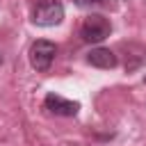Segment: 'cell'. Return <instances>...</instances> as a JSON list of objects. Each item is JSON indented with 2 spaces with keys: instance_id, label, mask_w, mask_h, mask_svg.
I'll return each mask as SVG.
<instances>
[{
  "instance_id": "6da1fadb",
  "label": "cell",
  "mask_w": 146,
  "mask_h": 146,
  "mask_svg": "<svg viewBox=\"0 0 146 146\" xmlns=\"http://www.w3.org/2000/svg\"><path fill=\"white\" fill-rule=\"evenodd\" d=\"M64 18V7L59 0H36L32 9V21L41 27H52L59 25Z\"/></svg>"
},
{
  "instance_id": "7a4b0ae2",
  "label": "cell",
  "mask_w": 146,
  "mask_h": 146,
  "mask_svg": "<svg viewBox=\"0 0 146 146\" xmlns=\"http://www.w3.org/2000/svg\"><path fill=\"white\" fill-rule=\"evenodd\" d=\"M112 32V25L105 16L100 14H91L84 18L82 27H80V36L87 41V43H100L103 39H107Z\"/></svg>"
},
{
  "instance_id": "3957f363",
  "label": "cell",
  "mask_w": 146,
  "mask_h": 146,
  "mask_svg": "<svg viewBox=\"0 0 146 146\" xmlns=\"http://www.w3.org/2000/svg\"><path fill=\"white\" fill-rule=\"evenodd\" d=\"M57 55V48L52 41H46V39H39L32 43L30 48V64L36 68V71H48L52 59Z\"/></svg>"
},
{
  "instance_id": "277c9868",
  "label": "cell",
  "mask_w": 146,
  "mask_h": 146,
  "mask_svg": "<svg viewBox=\"0 0 146 146\" xmlns=\"http://www.w3.org/2000/svg\"><path fill=\"white\" fill-rule=\"evenodd\" d=\"M43 103H46V110L57 114V116H75L78 110H80V105L75 100H66V98H62L57 94H48Z\"/></svg>"
},
{
  "instance_id": "5b68a950",
  "label": "cell",
  "mask_w": 146,
  "mask_h": 146,
  "mask_svg": "<svg viewBox=\"0 0 146 146\" xmlns=\"http://www.w3.org/2000/svg\"><path fill=\"white\" fill-rule=\"evenodd\" d=\"M87 62L96 68H114L116 66V55L110 48H94L87 55Z\"/></svg>"
},
{
  "instance_id": "8992f818",
  "label": "cell",
  "mask_w": 146,
  "mask_h": 146,
  "mask_svg": "<svg viewBox=\"0 0 146 146\" xmlns=\"http://www.w3.org/2000/svg\"><path fill=\"white\" fill-rule=\"evenodd\" d=\"M78 7H94V5H103L105 0H73Z\"/></svg>"
}]
</instances>
